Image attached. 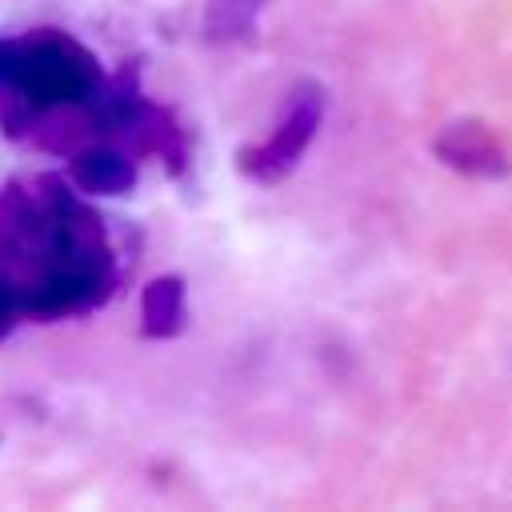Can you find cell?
Returning <instances> with one entry per match:
<instances>
[{"label": "cell", "instance_id": "cell-1", "mask_svg": "<svg viewBox=\"0 0 512 512\" xmlns=\"http://www.w3.org/2000/svg\"><path fill=\"white\" fill-rule=\"evenodd\" d=\"M0 80L36 100H80L96 84V64L68 36H28L0 44Z\"/></svg>", "mask_w": 512, "mask_h": 512}, {"label": "cell", "instance_id": "cell-2", "mask_svg": "<svg viewBox=\"0 0 512 512\" xmlns=\"http://www.w3.org/2000/svg\"><path fill=\"white\" fill-rule=\"evenodd\" d=\"M320 112H324V100L316 96H296L288 116L276 124V132L260 144V148H240V172L252 176V180H280L296 168V160L304 156V148L312 144L316 128H320Z\"/></svg>", "mask_w": 512, "mask_h": 512}, {"label": "cell", "instance_id": "cell-3", "mask_svg": "<svg viewBox=\"0 0 512 512\" xmlns=\"http://www.w3.org/2000/svg\"><path fill=\"white\" fill-rule=\"evenodd\" d=\"M72 180L84 188V192H96V196H120L136 184V168L128 156L112 152V148H88L80 152L72 164H68Z\"/></svg>", "mask_w": 512, "mask_h": 512}, {"label": "cell", "instance_id": "cell-4", "mask_svg": "<svg viewBox=\"0 0 512 512\" xmlns=\"http://www.w3.org/2000/svg\"><path fill=\"white\" fill-rule=\"evenodd\" d=\"M140 316H144V336H176L184 328V280L156 276L144 288Z\"/></svg>", "mask_w": 512, "mask_h": 512}, {"label": "cell", "instance_id": "cell-5", "mask_svg": "<svg viewBox=\"0 0 512 512\" xmlns=\"http://www.w3.org/2000/svg\"><path fill=\"white\" fill-rule=\"evenodd\" d=\"M264 4H268V0H208V16H204V32H208V40H232V36H244Z\"/></svg>", "mask_w": 512, "mask_h": 512}]
</instances>
